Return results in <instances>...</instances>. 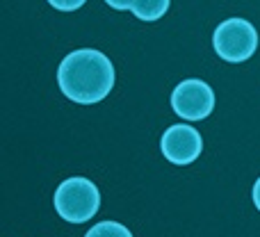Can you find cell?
<instances>
[{
	"label": "cell",
	"instance_id": "cell-1",
	"mask_svg": "<svg viewBox=\"0 0 260 237\" xmlns=\"http://www.w3.org/2000/svg\"><path fill=\"white\" fill-rule=\"evenodd\" d=\"M117 80L114 64L96 48H80L59 62L57 85L69 100L78 105H96L110 96Z\"/></svg>",
	"mask_w": 260,
	"mask_h": 237
},
{
	"label": "cell",
	"instance_id": "cell-2",
	"mask_svg": "<svg viewBox=\"0 0 260 237\" xmlns=\"http://www.w3.org/2000/svg\"><path fill=\"white\" fill-rule=\"evenodd\" d=\"M55 210L69 224H85L99 212L101 208V192L89 178L73 176L59 183L55 189Z\"/></svg>",
	"mask_w": 260,
	"mask_h": 237
},
{
	"label": "cell",
	"instance_id": "cell-3",
	"mask_svg": "<svg viewBox=\"0 0 260 237\" xmlns=\"http://www.w3.org/2000/svg\"><path fill=\"white\" fill-rule=\"evenodd\" d=\"M212 48L224 62L242 64L258 48V32L247 18H226L212 32Z\"/></svg>",
	"mask_w": 260,
	"mask_h": 237
},
{
	"label": "cell",
	"instance_id": "cell-4",
	"mask_svg": "<svg viewBox=\"0 0 260 237\" xmlns=\"http://www.w3.org/2000/svg\"><path fill=\"white\" fill-rule=\"evenodd\" d=\"M171 110L185 121H203L215 110V91L199 78L183 80L171 91Z\"/></svg>",
	"mask_w": 260,
	"mask_h": 237
},
{
	"label": "cell",
	"instance_id": "cell-5",
	"mask_svg": "<svg viewBox=\"0 0 260 237\" xmlns=\"http://www.w3.org/2000/svg\"><path fill=\"white\" fill-rule=\"evenodd\" d=\"M160 151L165 155V160L171 162V164H192V162L199 160V155L203 151L201 132L187 123H174L160 137Z\"/></svg>",
	"mask_w": 260,
	"mask_h": 237
},
{
	"label": "cell",
	"instance_id": "cell-6",
	"mask_svg": "<svg viewBox=\"0 0 260 237\" xmlns=\"http://www.w3.org/2000/svg\"><path fill=\"white\" fill-rule=\"evenodd\" d=\"M169 5H171V0H135L130 12H133L139 21L153 23V21H160V18L165 16Z\"/></svg>",
	"mask_w": 260,
	"mask_h": 237
},
{
	"label": "cell",
	"instance_id": "cell-7",
	"mask_svg": "<svg viewBox=\"0 0 260 237\" xmlns=\"http://www.w3.org/2000/svg\"><path fill=\"white\" fill-rule=\"evenodd\" d=\"M85 237H133V233L119 221H101V224L91 226Z\"/></svg>",
	"mask_w": 260,
	"mask_h": 237
},
{
	"label": "cell",
	"instance_id": "cell-8",
	"mask_svg": "<svg viewBox=\"0 0 260 237\" xmlns=\"http://www.w3.org/2000/svg\"><path fill=\"white\" fill-rule=\"evenodd\" d=\"M85 3L87 0H48L50 7L59 9V12H76V9H80Z\"/></svg>",
	"mask_w": 260,
	"mask_h": 237
},
{
	"label": "cell",
	"instance_id": "cell-9",
	"mask_svg": "<svg viewBox=\"0 0 260 237\" xmlns=\"http://www.w3.org/2000/svg\"><path fill=\"white\" fill-rule=\"evenodd\" d=\"M105 3H108L112 9H117V12H130L135 0H105Z\"/></svg>",
	"mask_w": 260,
	"mask_h": 237
},
{
	"label": "cell",
	"instance_id": "cell-10",
	"mask_svg": "<svg viewBox=\"0 0 260 237\" xmlns=\"http://www.w3.org/2000/svg\"><path fill=\"white\" fill-rule=\"evenodd\" d=\"M251 196H253V203H256V210L260 212V178L256 180V185H253V192H251Z\"/></svg>",
	"mask_w": 260,
	"mask_h": 237
}]
</instances>
